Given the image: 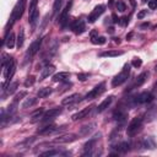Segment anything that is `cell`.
Here are the masks:
<instances>
[{"label": "cell", "instance_id": "obj_1", "mask_svg": "<svg viewBox=\"0 0 157 157\" xmlns=\"http://www.w3.org/2000/svg\"><path fill=\"white\" fill-rule=\"evenodd\" d=\"M129 75H130V65H129V64H125L124 67L121 69V71H120L118 75H115V76L113 77V80H112V86H113V87H118V86L123 85V83L128 80Z\"/></svg>", "mask_w": 157, "mask_h": 157}, {"label": "cell", "instance_id": "obj_2", "mask_svg": "<svg viewBox=\"0 0 157 157\" xmlns=\"http://www.w3.org/2000/svg\"><path fill=\"white\" fill-rule=\"evenodd\" d=\"M142 126V118L141 117H135L128 125V129H126V132L129 136H134Z\"/></svg>", "mask_w": 157, "mask_h": 157}, {"label": "cell", "instance_id": "obj_3", "mask_svg": "<svg viewBox=\"0 0 157 157\" xmlns=\"http://www.w3.org/2000/svg\"><path fill=\"white\" fill-rule=\"evenodd\" d=\"M25 4H26V0H18L17 2H16V5H15V7H13V10H12V13H11V25L15 22V21H17V20H20L21 18V16H22V13H23V10H25Z\"/></svg>", "mask_w": 157, "mask_h": 157}, {"label": "cell", "instance_id": "obj_4", "mask_svg": "<svg viewBox=\"0 0 157 157\" xmlns=\"http://www.w3.org/2000/svg\"><path fill=\"white\" fill-rule=\"evenodd\" d=\"M105 91V82H101L99 85H97V86H94L87 94H86V97H85V99L86 101H91V99H94V98H97L98 96H101L103 92Z\"/></svg>", "mask_w": 157, "mask_h": 157}, {"label": "cell", "instance_id": "obj_5", "mask_svg": "<svg viewBox=\"0 0 157 157\" xmlns=\"http://www.w3.org/2000/svg\"><path fill=\"white\" fill-rule=\"evenodd\" d=\"M4 77L9 81L12 76H13V74H15V70H16V64H15V60H13V58H10L9 59V61L6 63V65L4 66Z\"/></svg>", "mask_w": 157, "mask_h": 157}, {"label": "cell", "instance_id": "obj_6", "mask_svg": "<svg viewBox=\"0 0 157 157\" xmlns=\"http://www.w3.org/2000/svg\"><path fill=\"white\" fill-rule=\"evenodd\" d=\"M104 9H105L104 5H98V6H96V7L92 10V12L88 15V22H90V23H93L96 20H98V17L104 12Z\"/></svg>", "mask_w": 157, "mask_h": 157}, {"label": "cell", "instance_id": "obj_7", "mask_svg": "<svg viewBox=\"0 0 157 157\" xmlns=\"http://www.w3.org/2000/svg\"><path fill=\"white\" fill-rule=\"evenodd\" d=\"M40 44H42V39H40V38H37V39L31 44V47H29V49H28V52H27V54H26V59H27V60H31V58H32L34 54H37V52H38L39 48H40Z\"/></svg>", "mask_w": 157, "mask_h": 157}, {"label": "cell", "instance_id": "obj_8", "mask_svg": "<svg viewBox=\"0 0 157 157\" xmlns=\"http://www.w3.org/2000/svg\"><path fill=\"white\" fill-rule=\"evenodd\" d=\"M71 29L74 31L75 34H81V33L85 32V29H86L85 21H83L82 18H78V20L74 21V23L71 25Z\"/></svg>", "mask_w": 157, "mask_h": 157}, {"label": "cell", "instance_id": "obj_9", "mask_svg": "<svg viewBox=\"0 0 157 157\" xmlns=\"http://www.w3.org/2000/svg\"><path fill=\"white\" fill-rule=\"evenodd\" d=\"M60 113H61V108H59V107L50 108L49 110L44 112V114H43V117H42V120L47 121V120H49V119H54V118L58 117Z\"/></svg>", "mask_w": 157, "mask_h": 157}, {"label": "cell", "instance_id": "obj_10", "mask_svg": "<svg viewBox=\"0 0 157 157\" xmlns=\"http://www.w3.org/2000/svg\"><path fill=\"white\" fill-rule=\"evenodd\" d=\"M75 140H77V135L76 134H66V135L55 137L54 142L55 144H69V142H72Z\"/></svg>", "mask_w": 157, "mask_h": 157}, {"label": "cell", "instance_id": "obj_11", "mask_svg": "<svg viewBox=\"0 0 157 157\" xmlns=\"http://www.w3.org/2000/svg\"><path fill=\"white\" fill-rule=\"evenodd\" d=\"M152 99V94L150 92H142L139 96H136L134 98V104H142V103H147Z\"/></svg>", "mask_w": 157, "mask_h": 157}, {"label": "cell", "instance_id": "obj_12", "mask_svg": "<svg viewBox=\"0 0 157 157\" xmlns=\"http://www.w3.org/2000/svg\"><path fill=\"white\" fill-rule=\"evenodd\" d=\"M60 129H63V128H58V126L50 124V125H45L42 129H39L38 130V134H40V135H52V134L58 132Z\"/></svg>", "mask_w": 157, "mask_h": 157}, {"label": "cell", "instance_id": "obj_13", "mask_svg": "<svg viewBox=\"0 0 157 157\" xmlns=\"http://www.w3.org/2000/svg\"><path fill=\"white\" fill-rule=\"evenodd\" d=\"M80 98H81V96H80L78 93H74V94H70V96L63 98L61 104H63V105H71V104L76 103L77 101H80Z\"/></svg>", "mask_w": 157, "mask_h": 157}, {"label": "cell", "instance_id": "obj_14", "mask_svg": "<svg viewBox=\"0 0 157 157\" xmlns=\"http://www.w3.org/2000/svg\"><path fill=\"white\" fill-rule=\"evenodd\" d=\"M140 145H141V147H144V148H148V150H153V148H156V142H155V140H153L151 136H146V137H144V140L140 141Z\"/></svg>", "mask_w": 157, "mask_h": 157}, {"label": "cell", "instance_id": "obj_15", "mask_svg": "<svg viewBox=\"0 0 157 157\" xmlns=\"http://www.w3.org/2000/svg\"><path fill=\"white\" fill-rule=\"evenodd\" d=\"M70 7H71V2H69L66 6H65V9L63 10V12L60 13V16H59V23L64 27L65 26V23H66V21H67V13H69V11H70Z\"/></svg>", "mask_w": 157, "mask_h": 157}, {"label": "cell", "instance_id": "obj_16", "mask_svg": "<svg viewBox=\"0 0 157 157\" xmlns=\"http://www.w3.org/2000/svg\"><path fill=\"white\" fill-rule=\"evenodd\" d=\"M92 108H93V107H87V108H83V109H81L80 112L75 113V114L72 115V120H74V121H76V120H80V119L86 118V115L91 112V109H92Z\"/></svg>", "mask_w": 157, "mask_h": 157}, {"label": "cell", "instance_id": "obj_17", "mask_svg": "<svg viewBox=\"0 0 157 157\" xmlns=\"http://www.w3.org/2000/svg\"><path fill=\"white\" fill-rule=\"evenodd\" d=\"M15 42H16V38H15V34L11 32V33H7L5 36V39H4V43L5 45L9 48V49H12L15 47Z\"/></svg>", "mask_w": 157, "mask_h": 157}, {"label": "cell", "instance_id": "obj_18", "mask_svg": "<svg viewBox=\"0 0 157 157\" xmlns=\"http://www.w3.org/2000/svg\"><path fill=\"white\" fill-rule=\"evenodd\" d=\"M55 71V66L54 65H47L43 70H42V74H40V77H39V81L47 78L48 76H50L53 72Z\"/></svg>", "mask_w": 157, "mask_h": 157}, {"label": "cell", "instance_id": "obj_19", "mask_svg": "<svg viewBox=\"0 0 157 157\" xmlns=\"http://www.w3.org/2000/svg\"><path fill=\"white\" fill-rule=\"evenodd\" d=\"M96 141H97V136L92 137L91 140H88V141L85 144V146H83L85 155H91V152H92V150H93V147H94V145H96Z\"/></svg>", "mask_w": 157, "mask_h": 157}, {"label": "cell", "instance_id": "obj_20", "mask_svg": "<svg viewBox=\"0 0 157 157\" xmlns=\"http://www.w3.org/2000/svg\"><path fill=\"white\" fill-rule=\"evenodd\" d=\"M69 77H70L69 72H59L53 76V81L54 82H66L69 80Z\"/></svg>", "mask_w": 157, "mask_h": 157}, {"label": "cell", "instance_id": "obj_21", "mask_svg": "<svg viewBox=\"0 0 157 157\" xmlns=\"http://www.w3.org/2000/svg\"><path fill=\"white\" fill-rule=\"evenodd\" d=\"M94 126H96V124H94V123H91V124L83 125L82 128H80L78 134H80V135H82V136H87V135H88V134L94 129Z\"/></svg>", "mask_w": 157, "mask_h": 157}, {"label": "cell", "instance_id": "obj_22", "mask_svg": "<svg viewBox=\"0 0 157 157\" xmlns=\"http://www.w3.org/2000/svg\"><path fill=\"white\" fill-rule=\"evenodd\" d=\"M147 77H148V72H146V71H144V72H141L139 76H137V78H136V81H135V87H140V86H142L145 82H146V80H147Z\"/></svg>", "mask_w": 157, "mask_h": 157}, {"label": "cell", "instance_id": "obj_23", "mask_svg": "<svg viewBox=\"0 0 157 157\" xmlns=\"http://www.w3.org/2000/svg\"><path fill=\"white\" fill-rule=\"evenodd\" d=\"M112 101H113V96H109L108 98H105L99 105H98V108H97V112L98 113H102L103 110H105L109 105H110V103H112Z\"/></svg>", "mask_w": 157, "mask_h": 157}, {"label": "cell", "instance_id": "obj_24", "mask_svg": "<svg viewBox=\"0 0 157 157\" xmlns=\"http://www.w3.org/2000/svg\"><path fill=\"white\" fill-rule=\"evenodd\" d=\"M124 52L121 50H107V52H102L99 55L101 56H108V58H114V56H119V55H123Z\"/></svg>", "mask_w": 157, "mask_h": 157}, {"label": "cell", "instance_id": "obj_25", "mask_svg": "<svg viewBox=\"0 0 157 157\" xmlns=\"http://www.w3.org/2000/svg\"><path fill=\"white\" fill-rule=\"evenodd\" d=\"M52 92H53V90L50 88V87H43V88H40L39 91H38V97L39 98H45V97H48L49 94H52Z\"/></svg>", "mask_w": 157, "mask_h": 157}, {"label": "cell", "instance_id": "obj_26", "mask_svg": "<svg viewBox=\"0 0 157 157\" xmlns=\"http://www.w3.org/2000/svg\"><path fill=\"white\" fill-rule=\"evenodd\" d=\"M37 101H38V98H34V97L27 98V99L22 103V108H23V109H26V108H31V107H33V105L37 103Z\"/></svg>", "mask_w": 157, "mask_h": 157}, {"label": "cell", "instance_id": "obj_27", "mask_svg": "<svg viewBox=\"0 0 157 157\" xmlns=\"http://www.w3.org/2000/svg\"><path fill=\"white\" fill-rule=\"evenodd\" d=\"M25 43V31L23 28H20V32H18V36H17V39H16V44L18 48H21Z\"/></svg>", "mask_w": 157, "mask_h": 157}, {"label": "cell", "instance_id": "obj_28", "mask_svg": "<svg viewBox=\"0 0 157 157\" xmlns=\"http://www.w3.org/2000/svg\"><path fill=\"white\" fill-rule=\"evenodd\" d=\"M117 150H118V152H120V153H125V152H128V151L130 150V144H129V142H121V144L118 145Z\"/></svg>", "mask_w": 157, "mask_h": 157}, {"label": "cell", "instance_id": "obj_29", "mask_svg": "<svg viewBox=\"0 0 157 157\" xmlns=\"http://www.w3.org/2000/svg\"><path fill=\"white\" fill-rule=\"evenodd\" d=\"M43 114H44V110H43V108H40V109H38L33 115H32V123H36V121H38L42 117H43Z\"/></svg>", "mask_w": 157, "mask_h": 157}, {"label": "cell", "instance_id": "obj_30", "mask_svg": "<svg viewBox=\"0 0 157 157\" xmlns=\"http://www.w3.org/2000/svg\"><path fill=\"white\" fill-rule=\"evenodd\" d=\"M61 6H63V0H54V4H53V13L56 15L60 11Z\"/></svg>", "mask_w": 157, "mask_h": 157}, {"label": "cell", "instance_id": "obj_31", "mask_svg": "<svg viewBox=\"0 0 157 157\" xmlns=\"http://www.w3.org/2000/svg\"><path fill=\"white\" fill-rule=\"evenodd\" d=\"M37 2L38 0H31V4H29V10H28V16L33 15L34 12H37Z\"/></svg>", "mask_w": 157, "mask_h": 157}, {"label": "cell", "instance_id": "obj_32", "mask_svg": "<svg viewBox=\"0 0 157 157\" xmlns=\"http://www.w3.org/2000/svg\"><path fill=\"white\" fill-rule=\"evenodd\" d=\"M17 86H18V82H17V81H15V82L10 83V85H9V87H7V90H6V93H7V94H12V93L16 91Z\"/></svg>", "mask_w": 157, "mask_h": 157}, {"label": "cell", "instance_id": "obj_33", "mask_svg": "<svg viewBox=\"0 0 157 157\" xmlns=\"http://www.w3.org/2000/svg\"><path fill=\"white\" fill-rule=\"evenodd\" d=\"M58 155H61V152H60L59 150H49V151H45V152L40 153V156H49V157H52V156H58Z\"/></svg>", "mask_w": 157, "mask_h": 157}, {"label": "cell", "instance_id": "obj_34", "mask_svg": "<svg viewBox=\"0 0 157 157\" xmlns=\"http://www.w3.org/2000/svg\"><path fill=\"white\" fill-rule=\"evenodd\" d=\"M114 118L117 120H124L126 118V113L125 112H120V110H117L115 114H114Z\"/></svg>", "mask_w": 157, "mask_h": 157}, {"label": "cell", "instance_id": "obj_35", "mask_svg": "<svg viewBox=\"0 0 157 157\" xmlns=\"http://www.w3.org/2000/svg\"><path fill=\"white\" fill-rule=\"evenodd\" d=\"M115 6H117L118 11H120V12H124V11L126 10V5H125V2H124V1H117Z\"/></svg>", "mask_w": 157, "mask_h": 157}, {"label": "cell", "instance_id": "obj_36", "mask_svg": "<svg viewBox=\"0 0 157 157\" xmlns=\"http://www.w3.org/2000/svg\"><path fill=\"white\" fill-rule=\"evenodd\" d=\"M92 43H94V44H104L105 43V37H103V36H97L94 39H92Z\"/></svg>", "mask_w": 157, "mask_h": 157}, {"label": "cell", "instance_id": "obj_37", "mask_svg": "<svg viewBox=\"0 0 157 157\" xmlns=\"http://www.w3.org/2000/svg\"><path fill=\"white\" fill-rule=\"evenodd\" d=\"M26 96H27V92H26V91H21L20 93H17V94L15 96L13 102H16V103H17L20 99H22V98H23V97H26Z\"/></svg>", "mask_w": 157, "mask_h": 157}, {"label": "cell", "instance_id": "obj_38", "mask_svg": "<svg viewBox=\"0 0 157 157\" xmlns=\"http://www.w3.org/2000/svg\"><path fill=\"white\" fill-rule=\"evenodd\" d=\"M131 65H132L134 67H140V66L142 65V60H141L140 58H134L132 61H131Z\"/></svg>", "mask_w": 157, "mask_h": 157}, {"label": "cell", "instance_id": "obj_39", "mask_svg": "<svg viewBox=\"0 0 157 157\" xmlns=\"http://www.w3.org/2000/svg\"><path fill=\"white\" fill-rule=\"evenodd\" d=\"M34 81H36L34 76H28V77H27V80L25 81V86H26V87H28V86H32V85L34 83Z\"/></svg>", "mask_w": 157, "mask_h": 157}, {"label": "cell", "instance_id": "obj_40", "mask_svg": "<svg viewBox=\"0 0 157 157\" xmlns=\"http://www.w3.org/2000/svg\"><path fill=\"white\" fill-rule=\"evenodd\" d=\"M148 7H150L151 10L157 9V0H150V1H148Z\"/></svg>", "mask_w": 157, "mask_h": 157}, {"label": "cell", "instance_id": "obj_41", "mask_svg": "<svg viewBox=\"0 0 157 157\" xmlns=\"http://www.w3.org/2000/svg\"><path fill=\"white\" fill-rule=\"evenodd\" d=\"M146 15H147V10H141V11L137 13V18L141 20V18H144Z\"/></svg>", "mask_w": 157, "mask_h": 157}, {"label": "cell", "instance_id": "obj_42", "mask_svg": "<svg viewBox=\"0 0 157 157\" xmlns=\"http://www.w3.org/2000/svg\"><path fill=\"white\" fill-rule=\"evenodd\" d=\"M88 76H90L88 74H77V78H78L80 81H85Z\"/></svg>", "mask_w": 157, "mask_h": 157}, {"label": "cell", "instance_id": "obj_43", "mask_svg": "<svg viewBox=\"0 0 157 157\" xmlns=\"http://www.w3.org/2000/svg\"><path fill=\"white\" fill-rule=\"evenodd\" d=\"M119 22L123 25V26H125V25H128V22H129V20H128V17L126 16H124V17H121L120 20H119Z\"/></svg>", "mask_w": 157, "mask_h": 157}, {"label": "cell", "instance_id": "obj_44", "mask_svg": "<svg viewBox=\"0 0 157 157\" xmlns=\"http://www.w3.org/2000/svg\"><path fill=\"white\" fill-rule=\"evenodd\" d=\"M113 18H114V20H113L114 22H119V18L117 17V15H115V13H113Z\"/></svg>", "mask_w": 157, "mask_h": 157}, {"label": "cell", "instance_id": "obj_45", "mask_svg": "<svg viewBox=\"0 0 157 157\" xmlns=\"http://www.w3.org/2000/svg\"><path fill=\"white\" fill-rule=\"evenodd\" d=\"M145 27H148V22H147V23H144V25L141 26V28H145Z\"/></svg>", "mask_w": 157, "mask_h": 157}, {"label": "cell", "instance_id": "obj_46", "mask_svg": "<svg viewBox=\"0 0 157 157\" xmlns=\"http://www.w3.org/2000/svg\"><path fill=\"white\" fill-rule=\"evenodd\" d=\"M153 88H155V90H157V81L155 82V85H153Z\"/></svg>", "mask_w": 157, "mask_h": 157}, {"label": "cell", "instance_id": "obj_47", "mask_svg": "<svg viewBox=\"0 0 157 157\" xmlns=\"http://www.w3.org/2000/svg\"><path fill=\"white\" fill-rule=\"evenodd\" d=\"M130 2H131L132 6H135V1H134V0H130Z\"/></svg>", "mask_w": 157, "mask_h": 157}, {"label": "cell", "instance_id": "obj_48", "mask_svg": "<svg viewBox=\"0 0 157 157\" xmlns=\"http://www.w3.org/2000/svg\"><path fill=\"white\" fill-rule=\"evenodd\" d=\"M155 71L157 72V64H156V66H155Z\"/></svg>", "mask_w": 157, "mask_h": 157}, {"label": "cell", "instance_id": "obj_49", "mask_svg": "<svg viewBox=\"0 0 157 157\" xmlns=\"http://www.w3.org/2000/svg\"><path fill=\"white\" fill-rule=\"evenodd\" d=\"M141 1H142V2H144V4H145V2H146V1H147V0H141Z\"/></svg>", "mask_w": 157, "mask_h": 157}]
</instances>
